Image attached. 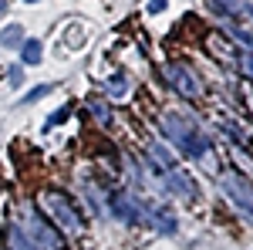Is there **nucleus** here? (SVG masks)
Here are the masks:
<instances>
[{"instance_id": "1a4fd4ad", "label": "nucleus", "mask_w": 253, "mask_h": 250, "mask_svg": "<svg viewBox=\"0 0 253 250\" xmlns=\"http://www.w3.org/2000/svg\"><path fill=\"white\" fill-rule=\"evenodd\" d=\"M64 118H68V108H61V112H54V115L47 118V129H54V125H61Z\"/></svg>"}, {"instance_id": "39448f33", "label": "nucleus", "mask_w": 253, "mask_h": 250, "mask_svg": "<svg viewBox=\"0 0 253 250\" xmlns=\"http://www.w3.org/2000/svg\"><path fill=\"white\" fill-rule=\"evenodd\" d=\"M31 227H34V237H38L41 247H47V250H61V237H54V227H51V223H44V216H41L38 210L31 213Z\"/></svg>"}, {"instance_id": "9d476101", "label": "nucleus", "mask_w": 253, "mask_h": 250, "mask_svg": "<svg viewBox=\"0 0 253 250\" xmlns=\"http://www.w3.org/2000/svg\"><path fill=\"white\" fill-rule=\"evenodd\" d=\"M166 3H169V0H149V14H159V10H166Z\"/></svg>"}, {"instance_id": "0eeeda50", "label": "nucleus", "mask_w": 253, "mask_h": 250, "mask_svg": "<svg viewBox=\"0 0 253 250\" xmlns=\"http://www.w3.org/2000/svg\"><path fill=\"white\" fill-rule=\"evenodd\" d=\"M20 58H24V64H38L41 61V44L38 41H20Z\"/></svg>"}, {"instance_id": "4468645a", "label": "nucleus", "mask_w": 253, "mask_h": 250, "mask_svg": "<svg viewBox=\"0 0 253 250\" xmlns=\"http://www.w3.org/2000/svg\"><path fill=\"white\" fill-rule=\"evenodd\" d=\"M247 14H253V3H247Z\"/></svg>"}, {"instance_id": "f257e3e1", "label": "nucleus", "mask_w": 253, "mask_h": 250, "mask_svg": "<svg viewBox=\"0 0 253 250\" xmlns=\"http://www.w3.org/2000/svg\"><path fill=\"white\" fill-rule=\"evenodd\" d=\"M162 132L172 139V146H179L186 155H193V159H206L210 152V142H206V135L199 132L196 125H189L186 118L179 115H166V125H162Z\"/></svg>"}, {"instance_id": "7ed1b4c3", "label": "nucleus", "mask_w": 253, "mask_h": 250, "mask_svg": "<svg viewBox=\"0 0 253 250\" xmlns=\"http://www.w3.org/2000/svg\"><path fill=\"white\" fill-rule=\"evenodd\" d=\"M162 75H166V81H169V85H172L182 98H199V92H203V88H199L196 71L182 68V64H166V71H162Z\"/></svg>"}, {"instance_id": "f8f14e48", "label": "nucleus", "mask_w": 253, "mask_h": 250, "mask_svg": "<svg viewBox=\"0 0 253 250\" xmlns=\"http://www.w3.org/2000/svg\"><path fill=\"white\" fill-rule=\"evenodd\" d=\"M20 78H24V75H20V68H10V85H20Z\"/></svg>"}, {"instance_id": "9b49d317", "label": "nucleus", "mask_w": 253, "mask_h": 250, "mask_svg": "<svg viewBox=\"0 0 253 250\" xmlns=\"http://www.w3.org/2000/svg\"><path fill=\"white\" fill-rule=\"evenodd\" d=\"M51 92V85H41V88H34L31 95H27V101H34V98H41V95H47Z\"/></svg>"}, {"instance_id": "ddd939ff", "label": "nucleus", "mask_w": 253, "mask_h": 250, "mask_svg": "<svg viewBox=\"0 0 253 250\" xmlns=\"http://www.w3.org/2000/svg\"><path fill=\"white\" fill-rule=\"evenodd\" d=\"M243 68H247V71L253 75V58H247V61H243Z\"/></svg>"}, {"instance_id": "6e6552de", "label": "nucleus", "mask_w": 253, "mask_h": 250, "mask_svg": "<svg viewBox=\"0 0 253 250\" xmlns=\"http://www.w3.org/2000/svg\"><path fill=\"white\" fill-rule=\"evenodd\" d=\"M108 92H112V95H122V92H125V78H112V81H108Z\"/></svg>"}, {"instance_id": "2eb2a0df", "label": "nucleus", "mask_w": 253, "mask_h": 250, "mask_svg": "<svg viewBox=\"0 0 253 250\" xmlns=\"http://www.w3.org/2000/svg\"><path fill=\"white\" fill-rule=\"evenodd\" d=\"M27 3H38V0H27Z\"/></svg>"}, {"instance_id": "423d86ee", "label": "nucleus", "mask_w": 253, "mask_h": 250, "mask_svg": "<svg viewBox=\"0 0 253 250\" xmlns=\"http://www.w3.org/2000/svg\"><path fill=\"white\" fill-rule=\"evenodd\" d=\"M20 41H24V27L20 24H10V27L0 31V44L3 48H20Z\"/></svg>"}, {"instance_id": "f03ea898", "label": "nucleus", "mask_w": 253, "mask_h": 250, "mask_svg": "<svg viewBox=\"0 0 253 250\" xmlns=\"http://www.w3.org/2000/svg\"><path fill=\"white\" fill-rule=\"evenodd\" d=\"M219 190L226 193L243 213H250V216H253V190H250L247 179H240L236 173H223V176H219Z\"/></svg>"}, {"instance_id": "20e7f679", "label": "nucleus", "mask_w": 253, "mask_h": 250, "mask_svg": "<svg viewBox=\"0 0 253 250\" xmlns=\"http://www.w3.org/2000/svg\"><path fill=\"white\" fill-rule=\"evenodd\" d=\"M44 203H47V210L54 213V220H58V223H61L68 233H78V230H81V216L71 210V203H68L64 196H58V193H47V196H44Z\"/></svg>"}]
</instances>
